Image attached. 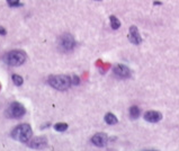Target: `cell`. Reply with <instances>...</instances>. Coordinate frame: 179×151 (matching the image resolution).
<instances>
[{"label":"cell","instance_id":"52a82bcc","mask_svg":"<svg viewBox=\"0 0 179 151\" xmlns=\"http://www.w3.org/2000/svg\"><path fill=\"white\" fill-rule=\"evenodd\" d=\"M127 37H129L130 42L135 45L140 44L141 42H142V37H141L140 33H139V29H138L136 26H131L130 27V33L127 35Z\"/></svg>","mask_w":179,"mask_h":151},{"label":"cell","instance_id":"277c9868","mask_svg":"<svg viewBox=\"0 0 179 151\" xmlns=\"http://www.w3.org/2000/svg\"><path fill=\"white\" fill-rule=\"evenodd\" d=\"M25 113H26V109H25L24 105L18 101H14L7 108L6 115L10 118H20L25 115Z\"/></svg>","mask_w":179,"mask_h":151},{"label":"cell","instance_id":"9c48e42d","mask_svg":"<svg viewBox=\"0 0 179 151\" xmlns=\"http://www.w3.org/2000/svg\"><path fill=\"white\" fill-rule=\"evenodd\" d=\"M113 70H114V73L119 78H130L131 76V70L129 69V67L124 64H116Z\"/></svg>","mask_w":179,"mask_h":151},{"label":"cell","instance_id":"30bf717a","mask_svg":"<svg viewBox=\"0 0 179 151\" xmlns=\"http://www.w3.org/2000/svg\"><path fill=\"white\" fill-rule=\"evenodd\" d=\"M162 118V114L158 111H148L144 114V120L150 123H157Z\"/></svg>","mask_w":179,"mask_h":151},{"label":"cell","instance_id":"7c38bea8","mask_svg":"<svg viewBox=\"0 0 179 151\" xmlns=\"http://www.w3.org/2000/svg\"><path fill=\"white\" fill-rule=\"evenodd\" d=\"M140 116V108L138 106H132L130 108V117L132 120H136Z\"/></svg>","mask_w":179,"mask_h":151},{"label":"cell","instance_id":"2e32d148","mask_svg":"<svg viewBox=\"0 0 179 151\" xmlns=\"http://www.w3.org/2000/svg\"><path fill=\"white\" fill-rule=\"evenodd\" d=\"M71 80H72V85H74V86L79 85V82H80V79H79V77L76 76V74H73L72 77H71Z\"/></svg>","mask_w":179,"mask_h":151},{"label":"cell","instance_id":"5bb4252c","mask_svg":"<svg viewBox=\"0 0 179 151\" xmlns=\"http://www.w3.org/2000/svg\"><path fill=\"white\" fill-rule=\"evenodd\" d=\"M54 130H56L57 132H64L65 130H68V124L67 123H56L54 125Z\"/></svg>","mask_w":179,"mask_h":151},{"label":"cell","instance_id":"8992f818","mask_svg":"<svg viewBox=\"0 0 179 151\" xmlns=\"http://www.w3.org/2000/svg\"><path fill=\"white\" fill-rule=\"evenodd\" d=\"M46 146H47V140H46V138H43V136L34 138L33 140L29 142V148L31 149H35V150L45 149Z\"/></svg>","mask_w":179,"mask_h":151},{"label":"cell","instance_id":"e0dca14e","mask_svg":"<svg viewBox=\"0 0 179 151\" xmlns=\"http://www.w3.org/2000/svg\"><path fill=\"white\" fill-rule=\"evenodd\" d=\"M8 5L10 7H15V6H19V0H7Z\"/></svg>","mask_w":179,"mask_h":151},{"label":"cell","instance_id":"ac0fdd59","mask_svg":"<svg viewBox=\"0 0 179 151\" xmlns=\"http://www.w3.org/2000/svg\"><path fill=\"white\" fill-rule=\"evenodd\" d=\"M7 34V31L2 26H0V35H6Z\"/></svg>","mask_w":179,"mask_h":151},{"label":"cell","instance_id":"4fadbf2b","mask_svg":"<svg viewBox=\"0 0 179 151\" xmlns=\"http://www.w3.org/2000/svg\"><path fill=\"white\" fill-rule=\"evenodd\" d=\"M109 20H111V26H112L113 29H118V28L121 27V22L118 20L117 17L111 16L109 17Z\"/></svg>","mask_w":179,"mask_h":151},{"label":"cell","instance_id":"5b68a950","mask_svg":"<svg viewBox=\"0 0 179 151\" xmlns=\"http://www.w3.org/2000/svg\"><path fill=\"white\" fill-rule=\"evenodd\" d=\"M74 46H76V41L72 35H70V34H63L59 39V47L63 52H69V51L73 50Z\"/></svg>","mask_w":179,"mask_h":151},{"label":"cell","instance_id":"7a4b0ae2","mask_svg":"<svg viewBox=\"0 0 179 151\" xmlns=\"http://www.w3.org/2000/svg\"><path fill=\"white\" fill-rule=\"evenodd\" d=\"M33 135V131L29 124H19L11 132V136L17 141H20L23 143H26L31 140Z\"/></svg>","mask_w":179,"mask_h":151},{"label":"cell","instance_id":"8fae6325","mask_svg":"<svg viewBox=\"0 0 179 151\" xmlns=\"http://www.w3.org/2000/svg\"><path fill=\"white\" fill-rule=\"evenodd\" d=\"M105 122L107 124H109V125H114V124L117 123V117L112 113H108V114L105 115Z\"/></svg>","mask_w":179,"mask_h":151},{"label":"cell","instance_id":"3957f363","mask_svg":"<svg viewBox=\"0 0 179 151\" xmlns=\"http://www.w3.org/2000/svg\"><path fill=\"white\" fill-rule=\"evenodd\" d=\"M5 58V61L8 66H10V67H19L26 60V53L20 50L10 51L9 53H7V55Z\"/></svg>","mask_w":179,"mask_h":151},{"label":"cell","instance_id":"6da1fadb","mask_svg":"<svg viewBox=\"0 0 179 151\" xmlns=\"http://www.w3.org/2000/svg\"><path fill=\"white\" fill-rule=\"evenodd\" d=\"M47 82L51 87L57 90H67L72 85V80L70 76L65 74H56V76H50L47 79Z\"/></svg>","mask_w":179,"mask_h":151},{"label":"cell","instance_id":"9a60e30c","mask_svg":"<svg viewBox=\"0 0 179 151\" xmlns=\"http://www.w3.org/2000/svg\"><path fill=\"white\" fill-rule=\"evenodd\" d=\"M12 82L16 86H22L23 82H24V79L19 74H12Z\"/></svg>","mask_w":179,"mask_h":151},{"label":"cell","instance_id":"ba28073f","mask_svg":"<svg viewBox=\"0 0 179 151\" xmlns=\"http://www.w3.org/2000/svg\"><path fill=\"white\" fill-rule=\"evenodd\" d=\"M91 142L95 144L96 147H99V148H104L107 146V142H108V136L105 133H97L92 136Z\"/></svg>","mask_w":179,"mask_h":151}]
</instances>
